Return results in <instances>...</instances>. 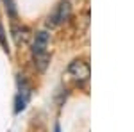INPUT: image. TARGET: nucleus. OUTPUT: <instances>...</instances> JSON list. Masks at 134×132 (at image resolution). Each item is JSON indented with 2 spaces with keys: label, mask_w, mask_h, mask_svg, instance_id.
Returning a JSON list of instances; mask_svg holds the SVG:
<instances>
[{
  "label": "nucleus",
  "mask_w": 134,
  "mask_h": 132,
  "mask_svg": "<svg viewBox=\"0 0 134 132\" xmlns=\"http://www.w3.org/2000/svg\"><path fill=\"white\" fill-rule=\"evenodd\" d=\"M47 47H48V34L47 32H38L36 34V39H34V45H32V54H34V61H36V66L40 70H45L47 64H48V52H47Z\"/></svg>",
  "instance_id": "f257e3e1"
},
{
  "label": "nucleus",
  "mask_w": 134,
  "mask_h": 132,
  "mask_svg": "<svg viewBox=\"0 0 134 132\" xmlns=\"http://www.w3.org/2000/svg\"><path fill=\"white\" fill-rule=\"evenodd\" d=\"M90 64L82 59H75V61L68 66V77L72 79L75 84H86L90 81Z\"/></svg>",
  "instance_id": "f03ea898"
},
{
  "label": "nucleus",
  "mask_w": 134,
  "mask_h": 132,
  "mask_svg": "<svg viewBox=\"0 0 134 132\" xmlns=\"http://www.w3.org/2000/svg\"><path fill=\"white\" fill-rule=\"evenodd\" d=\"M70 11H72V7H70V2H68V0L61 2V4L57 5V9H55V11L50 14L48 23H52V25H59V23H63L64 20H68Z\"/></svg>",
  "instance_id": "7ed1b4c3"
},
{
  "label": "nucleus",
  "mask_w": 134,
  "mask_h": 132,
  "mask_svg": "<svg viewBox=\"0 0 134 132\" xmlns=\"http://www.w3.org/2000/svg\"><path fill=\"white\" fill-rule=\"evenodd\" d=\"M29 86H27V82L25 79H21L20 81V91H18V96H16V112H20L25 105H27V102H29Z\"/></svg>",
  "instance_id": "20e7f679"
},
{
  "label": "nucleus",
  "mask_w": 134,
  "mask_h": 132,
  "mask_svg": "<svg viewBox=\"0 0 134 132\" xmlns=\"http://www.w3.org/2000/svg\"><path fill=\"white\" fill-rule=\"evenodd\" d=\"M5 7L9 11V14L13 18H16V9H14V4H13V0H5Z\"/></svg>",
  "instance_id": "39448f33"
},
{
  "label": "nucleus",
  "mask_w": 134,
  "mask_h": 132,
  "mask_svg": "<svg viewBox=\"0 0 134 132\" xmlns=\"http://www.w3.org/2000/svg\"><path fill=\"white\" fill-rule=\"evenodd\" d=\"M55 132H59V127H55Z\"/></svg>",
  "instance_id": "423d86ee"
}]
</instances>
